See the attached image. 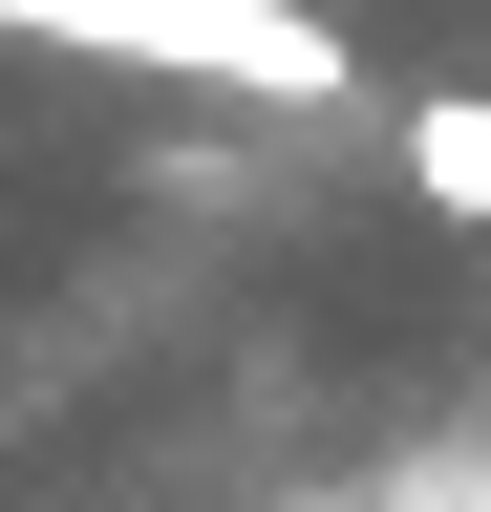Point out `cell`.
I'll list each match as a JSON object with an SVG mask.
<instances>
[{
	"label": "cell",
	"mask_w": 491,
	"mask_h": 512,
	"mask_svg": "<svg viewBox=\"0 0 491 512\" xmlns=\"http://www.w3.org/2000/svg\"><path fill=\"white\" fill-rule=\"evenodd\" d=\"M406 192H427V214H491V107H470V86L406 107Z\"/></svg>",
	"instance_id": "2"
},
{
	"label": "cell",
	"mask_w": 491,
	"mask_h": 512,
	"mask_svg": "<svg viewBox=\"0 0 491 512\" xmlns=\"http://www.w3.org/2000/svg\"><path fill=\"white\" fill-rule=\"evenodd\" d=\"M22 43H107V64H171V86H235V107H342L363 64L342 22H299V0H0Z\"/></svg>",
	"instance_id": "1"
}]
</instances>
